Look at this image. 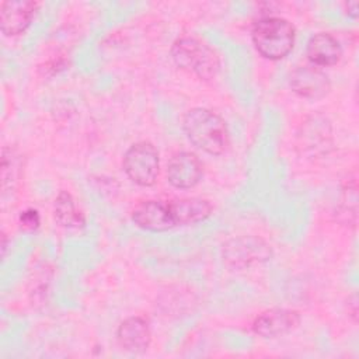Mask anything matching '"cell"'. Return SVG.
<instances>
[{
  "mask_svg": "<svg viewBox=\"0 0 359 359\" xmlns=\"http://www.w3.org/2000/svg\"><path fill=\"white\" fill-rule=\"evenodd\" d=\"M182 126L187 137L209 154H222L229 146V132L224 121L206 108L189 109Z\"/></svg>",
  "mask_w": 359,
  "mask_h": 359,
  "instance_id": "obj_1",
  "label": "cell"
},
{
  "mask_svg": "<svg viewBox=\"0 0 359 359\" xmlns=\"http://www.w3.org/2000/svg\"><path fill=\"white\" fill-rule=\"evenodd\" d=\"M202 164L199 158L189 151L175 153L167 165V178L175 188L187 189L195 187L202 177Z\"/></svg>",
  "mask_w": 359,
  "mask_h": 359,
  "instance_id": "obj_8",
  "label": "cell"
},
{
  "mask_svg": "<svg viewBox=\"0 0 359 359\" xmlns=\"http://www.w3.org/2000/svg\"><path fill=\"white\" fill-rule=\"evenodd\" d=\"M358 1L356 0H352V1H348V3H345V8H346V13H348V15H351V17H358Z\"/></svg>",
  "mask_w": 359,
  "mask_h": 359,
  "instance_id": "obj_19",
  "label": "cell"
},
{
  "mask_svg": "<svg viewBox=\"0 0 359 359\" xmlns=\"http://www.w3.org/2000/svg\"><path fill=\"white\" fill-rule=\"evenodd\" d=\"M21 229L25 231H34L39 226V215L35 209H27L20 215Z\"/></svg>",
  "mask_w": 359,
  "mask_h": 359,
  "instance_id": "obj_18",
  "label": "cell"
},
{
  "mask_svg": "<svg viewBox=\"0 0 359 359\" xmlns=\"http://www.w3.org/2000/svg\"><path fill=\"white\" fill-rule=\"evenodd\" d=\"M21 174L20 156L11 147H4L1 151V188L6 192L7 187L13 188Z\"/></svg>",
  "mask_w": 359,
  "mask_h": 359,
  "instance_id": "obj_16",
  "label": "cell"
},
{
  "mask_svg": "<svg viewBox=\"0 0 359 359\" xmlns=\"http://www.w3.org/2000/svg\"><path fill=\"white\" fill-rule=\"evenodd\" d=\"M158 151L149 142L132 144L123 156V170L126 175L142 187H150L158 175Z\"/></svg>",
  "mask_w": 359,
  "mask_h": 359,
  "instance_id": "obj_4",
  "label": "cell"
},
{
  "mask_svg": "<svg viewBox=\"0 0 359 359\" xmlns=\"http://www.w3.org/2000/svg\"><path fill=\"white\" fill-rule=\"evenodd\" d=\"M175 226L192 224L205 220L210 212L212 205L202 198H184L168 202Z\"/></svg>",
  "mask_w": 359,
  "mask_h": 359,
  "instance_id": "obj_14",
  "label": "cell"
},
{
  "mask_svg": "<svg viewBox=\"0 0 359 359\" xmlns=\"http://www.w3.org/2000/svg\"><path fill=\"white\" fill-rule=\"evenodd\" d=\"M133 222L150 231H165L175 226L168 202L146 201L135 208L132 212Z\"/></svg>",
  "mask_w": 359,
  "mask_h": 359,
  "instance_id": "obj_10",
  "label": "cell"
},
{
  "mask_svg": "<svg viewBox=\"0 0 359 359\" xmlns=\"http://www.w3.org/2000/svg\"><path fill=\"white\" fill-rule=\"evenodd\" d=\"M38 3L32 0H7L0 7V27L6 35H18L31 24Z\"/></svg>",
  "mask_w": 359,
  "mask_h": 359,
  "instance_id": "obj_9",
  "label": "cell"
},
{
  "mask_svg": "<svg viewBox=\"0 0 359 359\" xmlns=\"http://www.w3.org/2000/svg\"><path fill=\"white\" fill-rule=\"evenodd\" d=\"M292 90L303 98L318 100L328 94L331 83L328 76L314 65L297 66L290 73Z\"/></svg>",
  "mask_w": 359,
  "mask_h": 359,
  "instance_id": "obj_6",
  "label": "cell"
},
{
  "mask_svg": "<svg viewBox=\"0 0 359 359\" xmlns=\"http://www.w3.org/2000/svg\"><path fill=\"white\" fill-rule=\"evenodd\" d=\"M299 147L304 153H325L331 143V125L324 116H310L300 129Z\"/></svg>",
  "mask_w": 359,
  "mask_h": 359,
  "instance_id": "obj_11",
  "label": "cell"
},
{
  "mask_svg": "<svg viewBox=\"0 0 359 359\" xmlns=\"http://www.w3.org/2000/svg\"><path fill=\"white\" fill-rule=\"evenodd\" d=\"M342 199L344 201L341 202V213L348 217V222H349L351 217H352V220H355L356 219V201H358L356 185L355 184L348 185L344 189V198Z\"/></svg>",
  "mask_w": 359,
  "mask_h": 359,
  "instance_id": "obj_17",
  "label": "cell"
},
{
  "mask_svg": "<svg viewBox=\"0 0 359 359\" xmlns=\"http://www.w3.org/2000/svg\"><path fill=\"white\" fill-rule=\"evenodd\" d=\"M252 42L264 57L278 60L292 50L294 43V28L282 17L266 15L254 24Z\"/></svg>",
  "mask_w": 359,
  "mask_h": 359,
  "instance_id": "obj_2",
  "label": "cell"
},
{
  "mask_svg": "<svg viewBox=\"0 0 359 359\" xmlns=\"http://www.w3.org/2000/svg\"><path fill=\"white\" fill-rule=\"evenodd\" d=\"M300 323L297 311L287 309H271L261 313L252 323V331L264 338L282 337L293 331Z\"/></svg>",
  "mask_w": 359,
  "mask_h": 359,
  "instance_id": "obj_7",
  "label": "cell"
},
{
  "mask_svg": "<svg viewBox=\"0 0 359 359\" xmlns=\"http://www.w3.org/2000/svg\"><path fill=\"white\" fill-rule=\"evenodd\" d=\"M174 62L184 70L195 73L199 79H213L220 67V60L216 52L192 36H182L171 46Z\"/></svg>",
  "mask_w": 359,
  "mask_h": 359,
  "instance_id": "obj_3",
  "label": "cell"
},
{
  "mask_svg": "<svg viewBox=\"0 0 359 359\" xmlns=\"http://www.w3.org/2000/svg\"><path fill=\"white\" fill-rule=\"evenodd\" d=\"M271 257V247L255 236H240L229 240L223 245V261L233 269H243L252 264L265 262Z\"/></svg>",
  "mask_w": 359,
  "mask_h": 359,
  "instance_id": "obj_5",
  "label": "cell"
},
{
  "mask_svg": "<svg viewBox=\"0 0 359 359\" xmlns=\"http://www.w3.org/2000/svg\"><path fill=\"white\" fill-rule=\"evenodd\" d=\"M55 219L66 229H77L84 224V216L76 209L72 195L66 191H60L55 199Z\"/></svg>",
  "mask_w": 359,
  "mask_h": 359,
  "instance_id": "obj_15",
  "label": "cell"
},
{
  "mask_svg": "<svg viewBox=\"0 0 359 359\" xmlns=\"http://www.w3.org/2000/svg\"><path fill=\"white\" fill-rule=\"evenodd\" d=\"M307 57L314 66H332L339 62L342 49L337 38L328 32L313 35L307 43Z\"/></svg>",
  "mask_w": 359,
  "mask_h": 359,
  "instance_id": "obj_13",
  "label": "cell"
},
{
  "mask_svg": "<svg viewBox=\"0 0 359 359\" xmlns=\"http://www.w3.org/2000/svg\"><path fill=\"white\" fill-rule=\"evenodd\" d=\"M116 337L121 346L133 353L144 352L149 348L151 339L147 321L137 316L123 320L118 327Z\"/></svg>",
  "mask_w": 359,
  "mask_h": 359,
  "instance_id": "obj_12",
  "label": "cell"
}]
</instances>
